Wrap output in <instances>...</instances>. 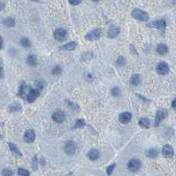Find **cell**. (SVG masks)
<instances>
[{
    "instance_id": "7c38bea8",
    "label": "cell",
    "mask_w": 176,
    "mask_h": 176,
    "mask_svg": "<svg viewBox=\"0 0 176 176\" xmlns=\"http://www.w3.org/2000/svg\"><path fill=\"white\" fill-rule=\"evenodd\" d=\"M65 119H66L65 113H64L63 112L59 111V110L56 111V112L53 113V114H52V120H53L55 122H57V123H62V122H64Z\"/></svg>"
},
{
    "instance_id": "b9f144b4",
    "label": "cell",
    "mask_w": 176,
    "mask_h": 176,
    "mask_svg": "<svg viewBox=\"0 0 176 176\" xmlns=\"http://www.w3.org/2000/svg\"><path fill=\"white\" fill-rule=\"evenodd\" d=\"M31 1H33V2H37V1H39V0H31Z\"/></svg>"
},
{
    "instance_id": "4dcf8cb0",
    "label": "cell",
    "mask_w": 176,
    "mask_h": 176,
    "mask_svg": "<svg viewBox=\"0 0 176 176\" xmlns=\"http://www.w3.org/2000/svg\"><path fill=\"white\" fill-rule=\"evenodd\" d=\"M18 175L19 176H29L30 173L24 168H19L18 169Z\"/></svg>"
},
{
    "instance_id": "60d3db41",
    "label": "cell",
    "mask_w": 176,
    "mask_h": 176,
    "mask_svg": "<svg viewBox=\"0 0 176 176\" xmlns=\"http://www.w3.org/2000/svg\"><path fill=\"white\" fill-rule=\"evenodd\" d=\"M170 2H171L173 4H176V0H170Z\"/></svg>"
},
{
    "instance_id": "ee69618b",
    "label": "cell",
    "mask_w": 176,
    "mask_h": 176,
    "mask_svg": "<svg viewBox=\"0 0 176 176\" xmlns=\"http://www.w3.org/2000/svg\"><path fill=\"white\" fill-rule=\"evenodd\" d=\"M93 1H98V0H93Z\"/></svg>"
},
{
    "instance_id": "f546056e",
    "label": "cell",
    "mask_w": 176,
    "mask_h": 176,
    "mask_svg": "<svg viewBox=\"0 0 176 176\" xmlns=\"http://www.w3.org/2000/svg\"><path fill=\"white\" fill-rule=\"evenodd\" d=\"M35 85H36V89H39V90H41V89H43L45 87L46 84H45V82L43 80H39V81L36 82Z\"/></svg>"
},
{
    "instance_id": "6da1fadb",
    "label": "cell",
    "mask_w": 176,
    "mask_h": 176,
    "mask_svg": "<svg viewBox=\"0 0 176 176\" xmlns=\"http://www.w3.org/2000/svg\"><path fill=\"white\" fill-rule=\"evenodd\" d=\"M132 16L136 19L140 20V21H147L150 19L149 14L145 11L142 9H138V8H136L132 11Z\"/></svg>"
},
{
    "instance_id": "7bdbcfd3",
    "label": "cell",
    "mask_w": 176,
    "mask_h": 176,
    "mask_svg": "<svg viewBox=\"0 0 176 176\" xmlns=\"http://www.w3.org/2000/svg\"><path fill=\"white\" fill-rule=\"evenodd\" d=\"M71 175V174H69V175H66V176H70Z\"/></svg>"
},
{
    "instance_id": "d6a6232c",
    "label": "cell",
    "mask_w": 176,
    "mask_h": 176,
    "mask_svg": "<svg viewBox=\"0 0 176 176\" xmlns=\"http://www.w3.org/2000/svg\"><path fill=\"white\" fill-rule=\"evenodd\" d=\"M115 167H116V164H112L111 166H109V167H107V169H106L107 175H111L113 174V170L115 169Z\"/></svg>"
},
{
    "instance_id": "9c48e42d",
    "label": "cell",
    "mask_w": 176,
    "mask_h": 176,
    "mask_svg": "<svg viewBox=\"0 0 176 176\" xmlns=\"http://www.w3.org/2000/svg\"><path fill=\"white\" fill-rule=\"evenodd\" d=\"M156 71L159 74L165 75V74H168V72H169V66L165 62L159 63L156 67Z\"/></svg>"
},
{
    "instance_id": "277c9868",
    "label": "cell",
    "mask_w": 176,
    "mask_h": 176,
    "mask_svg": "<svg viewBox=\"0 0 176 176\" xmlns=\"http://www.w3.org/2000/svg\"><path fill=\"white\" fill-rule=\"evenodd\" d=\"M101 35H102V30L100 28H96L89 31L85 35V39L88 41H97L101 37Z\"/></svg>"
},
{
    "instance_id": "7402d4cb",
    "label": "cell",
    "mask_w": 176,
    "mask_h": 176,
    "mask_svg": "<svg viewBox=\"0 0 176 176\" xmlns=\"http://www.w3.org/2000/svg\"><path fill=\"white\" fill-rule=\"evenodd\" d=\"M156 50H157V52H158L159 54L164 55V54H166V53L168 52V48H167V46L166 44L160 43V44H159V45L157 46Z\"/></svg>"
},
{
    "instance_id": "603a6c76",
    "label": "cell",
    "mask_w": 176,
    "mask_h": 176,
    "mask_svg": "<svg viewBox=\"0 0 176 176\" xmlns=\"http://www.w3.org/2000/svg\"><path fill=\"white\" fill-rule=\"evenodd\" d=\"M99 151L97 150H91L90 151H89L88 153V158L90 159V160H97L99 159Z\"/></svg>"
},
{
    "instance_id": "f1b7e54d",
    "label": "cell",
    "mask_w": 176,
    "mask_h": 176,
    "mask_svg": "<svg viewBox=\"0 0 176 176\" xmlns=\"http://www.w3.org/2000/svg\"><path fill=\"white\" fill-rule=\"evenodd\" d=\"M116 64H117V66H120V67L124 66L126 65V59H125V58L122 57V56H120V57L117 58Z\"/></svg>"
},
{
    "instance_id": "f6af8a7d",
    "label": "cell",
    "mask_w": 176,
    "mask_h": 176,
    "mask_svg": "<svg viewBox=\"0 0 176 176\" xmlns=\"http://www.w3.org/2000/svg\"><path fill=\"white\" fill-rule=\"evenodd\" d=\"M1 137H2V136H1V135H0V139H1Z\"/></svg>"
},
{
    "instance_id": "2e32d148",
    "label": "cell",
    "mask_w": 176,
    "mask_h": 176,
    "mask_svg": "<svg viewBox=\"0 0 176 176\" xmlns=\"http://www.w3.org/2000/svg\"><path fill=\"white\" fill-rule=\"evenodd\" d=\"M77 44L75 42H69L62 46H60L59 48V50H64V51H71V50H75Z\"/></svg>"
},
{
    "instance_id": "484cf974",
    "label": "cell",
    "mask_w": 176,
    "mask_h": 176,
    "mask_svg": "<svg viewBox=\"0 0 176 176\" xmlns=\"http://www.w3.org/2000/svg\"><path fill=\"white\" fill-rule=\"evenodd\" d=\"M19 43H20L21 46L24 47V48H29L31 46V42L27 37H22L20 39Z\"/></svg>"
},
{
    "instance_id": "52a82bcc",
    "label": "cell",
    "mask_w": 176,
    "mask_h": 176,
    "mask_svg": "<svg viewBox=\"0 0 176 176\" xmlns=\"http://www.w3.org/2000/svg\"><path fill=\"white\" fill-rule=\"evenodd\" d=\"M167 116V113L166 110H159L155 116V122H154L155 127H159L161 121L165 120Z\"/></svg>"
},
{
    "instance_id": "ffe728a7",
    "label": "cell",
    "mask_w": 176,
    "mask_h": 176,
    "mask_svg": "<svg viewBox=\"0 0 176 176\" xmlns=\"http://www.w3.org/2000/svg\"><path fill=\"white\" fill-rule=\"evenodd\" d=\"M21 109H22V107H21L20 104H19V103H12V104L10 105L9 107H8V111H9L10 113L19 112Z\"/></svg>"
},
{
    "instance_id": "8992f818",
    "label": "cell",
    "mask_w": 176,
    "mask_h": 176,
    "mask_svg": "<svg viewBox=\"0 0 176 176\" xmlns=\"http://www.w3.org/2000/svg\"><path fill=\"white\" fill-rule=\"evenodd\" d=\"M39 96H40V90L37 89H30L29 90V92L27 93V95L26 97H27V102L30 103V104H32L33 102H35L37 99V97Z\"/></svg>"
},
{
    "instance_id": "5b68a950",
    "label": "cell",
    "mask_w": 176,
    "mask_h": 176,
    "mask_svg": "<svg viewBox=\"0 0 176 176\" xmlns=\"http://www.w3.org/2000/svg\"><path fill=\"white\" fill-rule=\"evenodd\" d=\"M128 168L130 172L136 173L137 172L140 168H141V162L140 160L136 159H131L128 164Z\"/></svg>"
},
{
    "instance_id": "7a4b0ae2",
    "label": "cell",
    "mask_w": 176,
    "mask_h": 176,
    "mask_svg": "<svg viewBox=\"0 0 176 176\" xmlns=\"http://www.w3.org/2000/svg\"><path fill=\"white\" fill-rule=\"evenodd\" d=\"M53 36L58 42H64L68 38V32L64 28H57L53 33Z\"/></svg>"
},
{
    "instance_id": "ac0fdd59",
    "label": "cell",
    "mask_w": 176,
    "mask_h": 176,
    "mask_svg": "<svg viewBox=\"0 0 176 176\" xmlns=\"http://www.w3.org/2000/svg\"><path fill=\"white\" fill-rule=\"evenodd\" d=\"M27 64L31 66V67H35L37 66V59L36 57L33 54H30L27 57Z\"/></svg>"
},
{
    "instance_id": "4316f807",
    "label": "cell",
    "mask_w": 176,
    "mask_h": 176,
    "mask_svg": "<svg viewBox=\"0 0 176 176\" xmlns=\"http://www.w3.org/2000/svg\"><path fill=\"white\" fill-rule=\"evenodd\" d=\"M86 125V122L83 119H80V120H77L74 126V128H84Z\"/></svg>"
},
{
    "instance_id": "836d02e7",
    "label": "cell",
    "mask_w": 176,
    "mask_h": 176,
    "mask_svg": "<svg viewBox=\"0 0 176 176\" xmlns=\"http://www.w3.org/2000/svg\"><path fill=\"white\" fill-rule=\"evenodd\" d=\"M2 175L3 176H12L13 172L10 169H4L2 171Z\"/></svg>"
},
{
    "instance_id": "30bf717a",
    "label": "cell",
    "mask_w": 176,
    "mask_h": 176,
    "mask_svg": "<svg viewBox=\"0 0 176 176\" xmlns=\"http://www.w3.org/2000/svg\"><path fill=\"white\" fill-rule=\"evenodd\" d=\"M132 120V113L129 112H124L120 114L119 116V121L121 124H128Z\"/></svg>"
},
{
    "instance_id": "74e56055",
    "label": "cell",
    "mask_w": 176,
    "mask_h": 176,
    "mask_svg": "<svg viewBox=\"0 0 176 176\" xmlns=\"http://www.w3.org/2000/svg\"><path fill=\"white\" fill-rule=\"evenodd\" d=\"M3 46H4V40H3V37L0 35V50L3 49Z\"/></svg>"
},
{
    "instance_id": "d590c367",
    "label": "cell",
    "mask_w": 176,
    "mask_h": 176,
    "mask_svg": "<svg viewBox=\"0 0 176 176\" xmlns=\"http://www.w3.org/2000/svg\"><path fill=\"white\" fill-rule=\"evenodd\" d=\"M4 75V63L3 59L0 58V77H3Z\"/></svg>"
},
{
    "instance_id": "e575fe53",
    "label": "cell",
    "mask_w": 176,
    "mask_h": 176,
    "mask_svg": "<svg viewBox=\"0 0 176 176\" xmlns=\"http://www.w3.org/2000/svg\"><path fill=\"white\" fill-rule=\"evenodd\" d=\"M32 168L35 171L37 169V157L35 156L34 159H32Z\"/></svg>"
},
{
    "instance_id": "d6986e66",
    "label": "cell",
    "mask_w": 176,
    "mask_h": 176,
    "mask_svg": "<svg viewBox=\"0 0 176 176\" xmlns=\"http://www.w3.org/2000/svg\"><path fill=\"white\" fill-rule=\"evenodd\" d=\"M145 154L148 158H151V159H155L159 156V151L155 148H151V149H149L145 151Z\"/></svg>"
},
{
    "instance_id": "f35d334b",
    "label": "cell",
    "mask_w": 176,
    "mask_h": 176,
    "mask_svg": "<svg viewBox=\"0 0 176 176\" xmlns=\"http://www.w3.org/2000/svg\"><path fill=\"white\" fill-rule=\"evenodd\" d=\"M4 7H5V4H4V3L0 1V11L4 10Z\"/></svg>"
},
{
    "instance_id": "4fadbf2b",
    "label": "cell",
    "mask_w": 176,
    "mask_h": 176,
    "mask_svg": "<svg viewBox=\"0 0 176 176\" xmlns=\"http://www.w3.org/2000/svg\"><path fill=\"white\" fill-rule=\"evenodd\" d=\"M162 154L165 158H172L175 154L174 148L169 144H166L162 149Z\"/></svg>"
},
{
    "instance_id": "83f0119b",
    "label": "cell",
    "mask_w": 176,
    "mask_h": 176,
    "mask_svg": "<svg viewBox=\"0 0 176 176\" xmlns=\"http://www.w3.org/2000/svg\"><path fill=\"white\" fill-rule=\"evenodd\" d=\"M61 73H62V67L58 65L54 66L52 71H51V74L53 75H59V74H61Z\"/></svg>"
},
{
    "instance_id": "8d00e7d4",
    "label": "cell",
    "mask_w": 176,
    "mask_h": 176,
    "mask_svg": "<svg viewBox=\"0 0 176 176\" xmlns=\"http://www.w3.org/2000/svg\"><path fill=\"white\" fill-rule=\"evenodd\" d=\"M68 1L72 5H78L82 3V0H68Z\"/></svg>"
},
{
    "instance_id": "ab89813d",
    "label": "cell",
    "mask_w": 176,
    "mask_h": 176,
    "mask_svg": "<svg viewBox=\"0 0 176 176\" xmlns=\"http://www.w3.org/2000/svg\"><path fill=\"white\" fill-rule=\"evenodd\" d=\"M172 107H173V109L176 110V98H175L172 102Z\"/></svg>"
},
{
    "instance_id": "ba28073f",
    "label": "cell",
    "mask_w": 176,
    "mask_h": 176,
    "mask_svg": "<svg viewBox=\"0 0 176 176\" xmlns=\"http://www.w3.org/2000/svg\"><path fill=\"white\" fill-rule=\"evenodd\" d=\"M64 151L67 155H74L76 151V145L73 141H67L65 144Z\"/></svg>"
},
{
    "instance_id": "3957f363",
    "label": "cell",
    "mask_w": 176,
    "mask_h": 176,
    "mask_svg": "<svg viewBox=\"0 0 176 176\" xmlns=\"http://www.w3.org/2000/svg\"><path fill=\"white\" fill-rule=\"evenodd\" d=\"M148 27H155L159 30H160L163 34L165 33V30H166V27H167V22L165 19H158V20H155V21H152L151 23L148 24Z\"/></svg>"
},
{
    "instance_id": "5bb4252c",
    "label": "cell",
    "mask_w": 176,
    "mask_h": 176,
    "mask_svg": "<svg viewBox=\"0 0 176 176\" xmlns=\"http://www.w3.org/2000/svg\"><path fill=\"white\" fill-rule=\"evenodd\" d=\"M8 146L10 151H12V153L16 157V158H21L22 157V153L19 151V149L17 147V145L13 143H8Z\"/></svg>"
},
{
    "instance_id": "44dd1931",
    "label": "cell",
    "mask_w": 176,
    "mask_h": 176,
    "mask_svg": "<svg viewBox=\"0 0 176 176\" xmlns=\"http://www.w3.org/2000/svg\"><path fill=\"white\" fill-rule=\"evenodd\" d=\"M2 23H3L5 27H12L15 26V19H14V18H12V17H8V18L4 19L2 21Z\"/></svg>"
},
{
    "instance_id": "8fae6325",
    "label": "cell",
    "mask_w": 176,
    "mask_h": 176,
    "mask_svg": "<svg viewBox=\"0 0 176 176\" xmlns=\"http://www.w3.org/2000/svg\"><path fill=\"white\" fill-rule=\"evenodd\" d=\"M35 140V133L33 129L26 130L24 134V141L27 144H31Z\"/></svg>"
},
{
    "instance_id": "d4e9b609",
    "label": "cell",
    "mask_w": 176,
    "mask_h": 176,
    "mask_svg": "<svg viewBox=\"0 0 176 176\" xmlns=\"http://www.w3.org/2000/svg\"><path fill=\"white\" fill-rule=\"evenodd\" d=\"M139 125L142 126V127H144V128H148L151 126V121L147 118H141L139 120Z\"/></svg>"
},
{
    "instance_id": "e0dca14e",
    "label": "cell",
    "mask_w": 176,
    "mask_h": 176,
    "mask_svg": "<svg viewBox=\"0 0 176 176\" xmlns=\"http://www.w3.org/2000/svg\"><path fill=\"white\" fill-rule=\"evenodd\" d=\"M120 27L118 26L113 25L110 27L109 31H108V37H110V38H115L120 34Z\"/></svg>"
},
{
    "instance_id": "1f68e13d",
    "label": "cell",
    "mask_w": 176,
    "mask_h": 176,
    "mask_svg": "<svg viewBox=\"0 0 176 176\" xmlns=\"http://www.w3.org/2000/svg\"><path fill=\"white\" fill-rule=\"evenodd\" d=\"M111 93L113 97H119L120 94V89L118 87H114L111 89Z\"/></svg>"
},
{
    "instance_id": "cb8c5ba5",
    "label": "cell",
    "mask_w": 176,
    "mask_h": 176,
    "mask_svg": "<svg viewBox=\"0 0 176 176\" xmlns=\"http://www.w3.org/2000/svg\"><path fill=\"white\" fill-rule=\"evenodd\" d=\"M130 82L134 86H138L141 83V76L140 74H134L130 79Z\"/></svg>"
},
{
    "instance_id": "9a60e30c",
    "label": "cell",
    "mask_w": 176,
    "mask_h": 176,
    "mask_svg": "<svg viewBox=\"0 0 176 176\" xmlns=\"http://www.w3.org/2000/svg\"><path fill=\"white\" fill-rule=\"evenodd\" d=\"M26 89H27V84L24 81H21L19 86V90L17 95L20 97V98H25L27 97L26 95Z\"/></svg>"
}]
</instances>
